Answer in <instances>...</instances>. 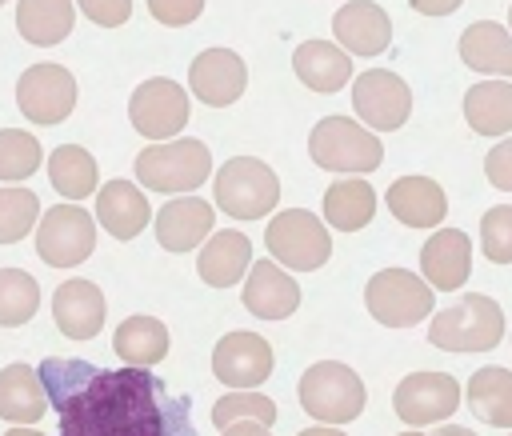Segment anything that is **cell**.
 Wrapping results in <instances>:
<instances>
[{"mask_svg":"<svg viewBox=\"0 0 512 436\" xmlns=\"http://www.w3.org/2000/svg\"><path fill=\"white\" fill-rule=\"evenodd\" d=\"M460 60L472 72H488V76H512V32L496 20H480L468 24L460 36Z\"/></svg>","mask_w":512,"mask_h":436,"instance_id":"cell-26","label":"cell"},{"mask_svg":"<svg viewBox=\"0 0 512 436\" xmlns=\"http://www.w3.org/2000/svg\"><path fill=\"white\" fill-rule=\"evenodd\" d=\"M40 220V200L28 188H0V244H16Z\"/></svg>","mask_w":512,"mask_h":436,"instance_id":"cell-35","label":"cell"},{"mask_svg":"<svg viewBox=\"0 0 512 436\" xmlns=\"http://www.w3.org/2000/svg\"><path fill=\"white\" fill-rule=\"evenodd\" d=\"M212 372L236 392L260 388L272 376V344L256 332H228L212 348Z\"/></svg>","mask_w":512,"mask_h":436,"instance_id":"cell-14","label":"cell"},{"mask_svg":"<svg viewBox=\"0 0 512 436\" xmlns=\"http://www.w3.org/2000/svg\"><path fill=\"white\" fill-rule=\"evenodd\" d=\"M48 180L52 188L64 196V200H84L96 192L100 184V172H96V160L88 148L80 144H60L52 156H48Z\"/></svg>","mask_w":512,"mask_h":436,"instance_id":"cell-32","label":"cell"},{"mask_svg":"<svg viewBox=\"0 0 512 436\" xmlns=\"http://www.w3.org/2000/svg\"><path fill=\"white\" fill-rule=\"evenodd\" d=\"M80 12L100 28H120L132 16V0H76Z\"/></svg>","mask_w":512,"mask_h":436,"instance_id":"cell-40","label":"cell"},{"mask_svg":"<svg viewBox=\"0 0 512 436\" xmlns=\"http://www.w3.org/2000/svg\"><path fill=\"white\" fill-rule=\"evenodd\" d=\"M428 340L444 352H488L504 340V312L492 296L468 292L432 316Z\"/></svg>","mask_w":512,"mask_h":436,"instance_id":"cell-2","label":"cell"},{"mask_svg":"<svg viewBox=\"0 0 512 436\" xmlns=\"http://www.w3.org/2000/svg\"><path fill=\"white\" fill-rule=\"evenodd\" d=\"M332 32H336V40H340L348 52H356V56H376V52H384L388 40H392V20H388V12H384L380 4H372V0H352V4H344V8L332 16Z\"/></svg>","mask_w":512,"mask_h":436,"instance_id":"cell-22","label":"cell"},{"mask_svg":"<svg viewBox=\"0 0 512 436\" xmlns=\"http://www.w3.org/2000/svg\"><path fill=\"white\" fill-rule=\"evenodd\" d=\"M36 372L60 420L56 436H196L192 396H172L152 368L44 356Z\"/></svg>","mask_w":512,"mask_h":436,"instance_id":"cell-1","label":"cell"},{"mask_svg":"<svg viewBox=\"0 0 512 436\" xmlns=\"http://www.w3.org/2000/svg\"><path fill=\"white\" fill-rule=\"evenodd\" d=\"M388 212L408 228H436L448 212V196L432 176H400L384 192Z\"/></svg>","mask_w":512,"mask_h":436,"instance_id":"cell-19","label":"cell"},{"mask_svg":"<svg viewBox=\"0 0 512 436\" xmlns=\"http://www.w3.org/2000/svg\"><path fill=\"white\" fill-rule=\"evenodd\" d=\"M208 176H212V152L192 136L148 144L136 156V180L152 192H192Z\"/></svg>","mask_w":512,"mask_h":436,"instance_id":"cell-5","label":"cell"},{"mask_svg":"<svg viewBox=\"0 0 512 436\" xmlns=\"http://www.w3.org/2000/svg\"><path fill=\"white\" fill-rule=\"evenodd\" d=\"M480 248L492 264H512V204H496L480 216Z\"/></svg>","mask_w":512,"mask_h":436,"instance_id":"cell-37","label":"cell"},{"mask_svg":"<svg viewBox=\"0 0 512 436\" xmlns=\"http://www.w3.org/2000/svg\"><path fill=\"white\" fill-rule=\"evenodd\" d=\"M96 248V220L80 204H56L40 216L36 252L48 268H76Z\"/></svg>","mask_w":512,"mask_h":436,"instance_id":"cell-9","label":"cell"},{"mask_svg":"<svg viewBox=\"0 0 512 436\" xmlns=\"http://www.w3.org/2000/svg\"><path fill=\"white\" fill-rule=\"evenodd\" d=\"M432 436H476L472 428H464V424H440Z\"/></svg>","mask_w":512,"mask_h":436,"instance_id":"cell-43","label":"cell"},{"mask_svg":"<svg viewBox=\"0 0 512 436\" xmlns=\"http://www.w3.org/2000/svg\"><path fill=\"white\" fill-rule=\"evenodd\" d=\"M420 16H448V12H456L464 0H408Z\"/></svg>","mask_w":512,"mask_h":436,"instance_id":"cell-41","label":"cell"},{"mask_svg":"<svg viewBox=\"0 0 512 436\" xmlns=\"http://www.w3.org/2000/svg\"><path fill=\"white\" fill-rule=\"evenodd\" d=\"M296 436H348V432H340V428H328V424H324V428L316 424V428H304V432H296Z\"/></svg>","mask_w":512,"mask_h":436,"instance_id":"cell-44","label":"cell"},{"mask_svg":"<svg viewBox=\"0 0 512 436\" xmlns=\"http://www.w3.org/2000/svg\"><path fill=\"white\" fill-rule=\"evenodd\" d=\"M460 384L448 372H412L396 384L392 392V408L408 428H424V424H440L460 408Z\"/></svg>","mask_w":512,"mask_h":436,"instance_id":"cell-11","label":"cell"},{"mask_svg":"<svg viewBox=\"0 0 512 436\" xmlns=\"http://www.w3.org/2000/svg\"><path fill=\"white\" fill-rule=\"evenodd\" d=\"M216 204L236 220H260L280 204V180L276 172L256 156H232L212 176Z\"/></svg>","mask_w":512,"mask_h":436,"instance_id":"cell-6","label":"cell"},{"mask_svg":"<svg viewBox=\"0 0 512 436\" xmlns=\"http://www.w3.org/2000/svg\"><path fill=\"white\" fill-rule=\"evenodd\" d=\"M508 24H512V8H508Z\"/></svg>","mask_w":512,"mask_h":436,"instance_id":"cell-47","label":"cell"},{"mask_svg":"<svg viewBox=\"0 0 512 436\" xmlns=\"http://www.w3.org/2000/svg\"><path fill=\"white\" fill-rule=\"evenodd\" d=\"M128 120L144 140H176L188 124V92L176 80L152 76L128 96Z\"/></svg>","mask_w":512,"mask_h":436,"instance_id":"cell-10","label":"cell"},{"mask_svg":"<svg viewBox=\"0 0 512 436\" xmlns=\"http://www.w3.org/2000/svg\"><path fill=\"white\" fill-rule=\"evenodd\" d=\"M188 84L192 96L208 108H224L232 100L244 96L248 88V68L232 48H204L200 56H192L188 64Z\"/></svg>","mask_w":512,"mask_h":436,"instance_id":"cell-15","label":"cell"},{"mask_svg":"<svg viewBox=\"0 0 512 436\" xmlns=\"http://www.w3.org/2000/svg\"><path fill=\"white\" fill-rule=\"evenodd\" d=\"M104 316H108V304L92 280L76 276L52 292V320L68 340H92L104 328Z\"/></svg>","mask_w":512,"mask_h":436,"instance_id":"cell-16","label":"cell"},{"mask_svg":"<svg viewBox=\"0 0 512 436\" xmlns=\"http://www.w3.org/2000/svg\"><path fill=\"white\" fill-rule=\"evenodd\" d=\"M48 412V396L40 384V372L28 364H8L0 368V420L12 428H28Z\"/></svg>","mask_w":512,"mask_h":436,"instance_id":"cell-24","label":"cell"},{"mask_svg":"<svg viewBox=\"0 0 512 436\" xmlns=\"http://www.w3.org/2000/svg\"><path fill=\"white\" fill-rule=\"evenodd\" d=\"M464 120L480 136H512V80H480L464 92Z\"/></svg>","mask_w":512,"mask_h":436,"instance_id":"cell-27","label":"cell"},{"mask_svg":"<svg viewBox=\"0 0 512 436\" xmlns=\"http://www.w3.org/2000/svg\"><path fill=\"white\" fill-rule=\"evenodd\" d=\"M148 12L168 28H184L204 12V0H148Z\"/></svg>","mask_w":512,"mask_h":436,"instance_id":"cell-39","label":"cell"},{"mask_svg":"<svg viewBox=\"0 0 512 436\" xmlns=\"http://www.w3.org/2000/svg\"><path fill=\"white\" fill-rule=\"evenodd\" d=\"M220 436H272L264 424H256V420H240V424H228Z\"/></svg>","mask_w":512,"mask_h":436,"instance_id":"cell-42","label":"cell"},{"mask_svg":"<svg viewBox=\"0 0 512 436\" xmlns=\"http://www.w3.org/2000/svg\"><path fill=\"white\" fill-rule=\"evenodd\" d=\"M40 308V284L24 268H0V328L28 324Z\"/></svg>","mask_w":512,"mask_h":436,"instance_id":"cell-33","label":"cell"},{"mask_svg":"<svg viewBox=\"0 0 512 436\" xmlns=\"http://www.w3.org/2000/svg\"><path fill=\"white\" fill-rule=\"evenodd\" d=\"M308 156L324 172H344V176H364L376 172L384 160V144L356 120L348 116H324L312 136H308Z\"/></svg>","mask_w":512,"mask_h":436,"instance_id":"cell-4","label":"cell"},{"mask_svg":"<svg viewBox=\"0 0 512 436\" xmlns=\"http://www.w3.org/2000/svg\"><path fill=\"white\" fill-rule=\"evenodd\" d=\"M4 436H44V432H32V428H12V432H4Z\"/></svg>","mask_w":512,"mask_h":436,"instance_id":"cell-45","label":"cell"},{"mask_svg":"<svg viewBox=\"0 0 512 436\" xmlns=\"http://www.w3.org/2000/svg\"><path fill=\"white\" fill-rule=\"evenodd\" d=\"M240 420H256L264 428L276 424V404L264 396V392H228L212 404V424L224 432L228 424H240Z\"/></svg>","mask_w":512,"mask_h":436,"instance_id":"cell-36","label":"cell"},{"mask_svg":"<svg viewBox=\"0 0 512 436\" xmlns=\"http://www.w3.org/2000/svg\"><path fill=\"white\" fill-rule=\"evenodd\" d=\"M296 392H300V408L328 428L356 420L364 412V400H368L364 380L340 360H316L312 368H304Z\"/></svg>","mask_w":512,"mask_h":436,"instance_id":"cell-3","label":"cell"},{"mask_svg":"<svg viewBox=\"0 0 512 436\" xmlns=\"http://www.w3.org/2000/svg\"><path fill=\"white\" fill-rule=\"evenodd\" d=\"M376 216V188L364 176L332 180L324 192V224L340 232H356Z\"/></svg>","mask_w":512,"mask_h":436,"instance_id":"cell-28","label":"cell"},{"mask_svg":"<svg viewBox=\"0 0 512 436\" xmlns=\"http://www.w3.org/2000/svg\"><path fill=\"white\" fill-rule=\"evenodd\" d=\"M420 272L432 288L452 292L472 276V240L460 228H440L420 248Z\"/></svg>","mask_w":512,"mask_h":436,"instance_id":"cell-18","label":"cell"},{"mask_svg":"<svg viewBox=\"0 0 512 436\" xmlns=\"http://www.w3.org/2000/svg\"><path fill=\"white\" fill-rule=\"evenodd\" d=\"M244 308L260 320H284L300 308V284L276 260H256L244 276Z\"/></svg>","mask_w":512,"mask_h":436,"instance_id":"cell-17","label":"cell"},{"mask_svg":"<svg viewBox=\"0 0 512 436\" xmlns=\"http://www.w3.org/2000/svg\"><path fill=\"white\" fill-rule=\"evenodd\" d=\"M292 68L312 92H340L352 80V56L328 40H304L292 52Z\"/></svg>","mask_w":512,"mask_h":436,"instance_id":"cell-25","label":"cell"},{"mask_svg":"<svg viewBox=\"0 0 512 436\" xmlns=\"http://www.w3.org/2000/svg\"><path fill=\"white\" fill-rule=\"evenodd\" d=\"M484 176H488L492 188L512 192V136H504L500 144L488 148V156H484Z\"/></svg>","mask_w":512,"mask_h":436,"instance_id":"cell-38","label":"cell"},{"mask_svg":"<svg viewBox=\"0 0 512 436\" xmlns=\"http://www.w3.org/2000/svg\"><path fill=\"white\" fill-rule=\"evenodd\" d=\"M468 408L492 424V428H512V368H476L468 388H464Z\"/></svg>","mask_w":512,"mask_h":436,"instance_id":"cell-29","label":"cell"},{"mask_svg":"<svg viewBox=\"0 0 512 436\" xmlns=\"http://www.w3.org/2000/svg\"><path fill=\"white\" fill-rule=\"evenodd\" d=\"M352 108L368 128L392 132L408 120L412 112V92L408 84L388 72V68H368L360 76H352Z\"/></svg>","mask_w":512,"mask_h":436,"instance_id":"cell-13","label":"cell"},{"mask_svg":"<svg viewBox=\"0 0 512 436\" xmlns=\"http://www.w3.org/2000/svg\"><path fill=\"white\" fill-rule=\"evenodd\" d=\"M72 24H76L72 0H20L16 4V28L36 48L60 44L72 32Z\"/></svg>","mask_w":512,"mask_h":436,"instance_id":"cell-31","label":"cell"},{"mask_svg":"<svg viewBox=\"0 0 512 436\" xmlns=\"http://www.w3.org/2000/svg\"><path fill=\"white\" fill-rule=\"evenodd\" d=\"M248 268H252V240H248L244 232H236V228L216 232V236L200 248V260H196L200 280L212 284V288H232V284H240V280L248 276Z\"/></svg>","mask_w":512,"mask_h":436,"instance_id":"cell-23","label":"cell"},{"mask_svg":"<svg viewBox=\"0 0 512 436\" xmlns=\"http://www.w3.org/2000/svg\"><path fill=\"white\" fill-rule=\"evenodd\" d=\"M0 4H4V0H0Z\"/></svg>","mask_w":512,"mask_h":436,"instance_id":"cell-48","label":"cell"},{"mask_svg":"<svg viewBox=\"0 0 512 436\" xmlns=\"http://www.w3.org/2000/svg\"><path fill=\"white\" fill-rule=\"evenodd\" d=\"M16 104L32 124H60L76 108V80L64 64H32L16 80Z\"/></svg>","mask_w":512,"mask_h":436,"instance_id":"cell-12","label":"cell"},{"mask_svg":"<svg viewBox=\"0 0 512 436\" xmlns=\"http://www.w3.org/2000/svg\"><path fill=\"white\" fill-rule=\"evenodd\" d=\"M44 152L40 140L32 132H16V128H0V180L20 184L40 168Z\"/></svg>","mask_w":512,"mask_h":436,"instance_id":"cell-34","label":"cell"},{"mask_svg":"<svg viewBox=\"0 0 512 436\" xmlns=\"http://www.w3.org/2000/svg\"><path fill=\"white\" fill-rule=\"evenodd\" d=\"M152 216V204L132 180H108L96 192V220L112 240H136Z\"/></svg>","mask_w":512,"mask_h":436,"instance_id":"cell-21","label":"cell"},{"mask_svg":"<svg viewBox=\"0 0 512 436\" xmlns=\"http://www.w3.org/2000/svg\"><path fill=\"white\" fill-rule=\"evenodd\" d=\"M264 244L276 256V264H284L288 272H316L332 256L328 224L316 212H304V208L276 212L264 228Z\"/></svg>","mask_w":512,"mask_h":436,"instance_id":"cell-7","label":"cell"},{"mask_svg":"<svg viewBox=\"0 0 512 436\" xmlns=\"http://www.w3.org/2000/svg\"><path fill=\"white\" fill-rule=\"evenodd\" d=\"M216 208L200 196H176L156 212V240L168 252H192L212 232Z\"/></svg>","mask_w":512,"mask_h":436,"instance_id":"cell-20","label":"cell"},{"mask_svg":"<svg viewBox=\"0 0 512 436\" xmlns=\"http://www.w3.org/2000/svg\"><path fill=\"white\" fill-rule=\"evenodd\" d=\"M396 436H424V432H420V428H412V432H396Z\"/></svg>","mask_w":512,"mask_h":436,"instance_id":"cell-46","label":"cell"},{"mask_svg":"<svg viewBox=\"0 0 512 436\" xmlns=\"http://www.w3.org/2000/svg\"><path fill=\"white\" fill-rule=\"evenodd\" d=\"M364 304L372 312V320H380L384 328H412L424 316H432V284L420 272L408 268H384L368 280L364 288Z\"/></svg>","mask_w":512,"mask_h":436,"instance_id":"cell-8","label":"cell"},{"mask_svg":"<svg viewBox=\"0 0 512 436\" xmlns=\"http://www.w3.org/2000/svg\"><path fill=\"white\" fill-rule=\"evenodd\" d=\"M112 348L128 368H152L168 356V328L156 316H128L120 320Z\"/></svg>","mask_w":512,"mask_h":436,"instance_id":"cell-30","label":"cell"}]
</instances>
